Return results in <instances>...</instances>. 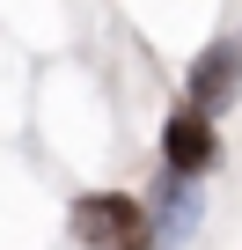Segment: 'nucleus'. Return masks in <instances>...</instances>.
I'll return each instance as SVG.
<instances>
[{
  "label": "nucleus",
  "mask_w": 242,
  "mask_h": 250,
  "mask_svg": "<svg viewBox=\"0 0 242 250\" xmlns=\"http://www.w3.org/2000/svg\"><path fill=\"white\" fill-rule=\"evenodd\" d=\"M74 243L88 250H154V228H147V206L125 199V191H95L74 206Z\"/></svg>",
  "instance_id": "f257e3e1"
},
{
  "label": "nucleus",
  "mask_w": 242,
  "mask_h": 250,
  "mask_svg": "<svg viewBox=\"0 0 242 250\" xmlns=\"http://www.w3.org/2000/svg\"><path fill=\"white\" fill-rule=\"evenodd\" d=\"M235 96H242V44H213L191 66V118L213 125V110H227Z\"/></svg>",
  "instance_id": "f03ea898"
},
{
  "label": "nucleus",
  "mask_w": 242,
  "mask_h": 250,
  "mask_svg": "<svg viewBox=\"0 0 242 250\" xmlns=\"http://www.w3.org/2000/svg\"><path fill=\"white\" fill-rule=\"evenodd\" d=\"M198 213H205L198 184H191V177H162V199H154V213H147L154 250H184V243L198 235Z\"/></svg>",
  "instance_id": "7ed1b4c3"
},
{
  "label": "nucleus",
  "mask_w": 242,
  "mask_h": 250,
  "mask_svg": "<svg viewBox=\"0 0 242 250\" xmlns=\"http://www.w3.org/2000/svg\"><path fill=\"white\" fill-rule=\"evenodd\" d=\"M162 155H169V177H205L220 162V140H213V125L205 118H169V133H162Z\"/></svg>",
  "instance_id": "20e7f679"
}]
</instances>
